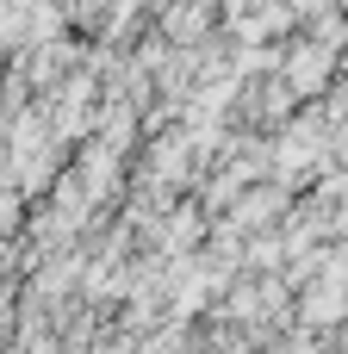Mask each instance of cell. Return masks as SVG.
Returning <instances> with one entry per match:
<instances>
[{
  "label": "cell",
  "instance_id": "obj_1",
  "mask_svg": "<svg viewBox=\"0 0 348 354\" xmlns=\"http://www.w3.org/2000/svg\"><path fill=\"white\" fill-rule=\"evenodd\" d=\"M286 75H293V87H305V93H318V87L330 81V50H324V44H311V50H299Z\"/></svg>",
  "mask_w": 348,
  "mask_h": 354
}]
</instances>
